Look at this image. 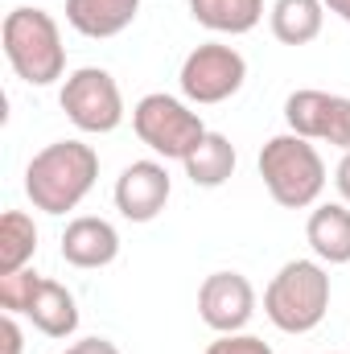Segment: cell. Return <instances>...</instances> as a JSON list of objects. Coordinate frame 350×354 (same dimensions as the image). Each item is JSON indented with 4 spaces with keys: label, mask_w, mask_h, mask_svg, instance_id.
I'll return each mask as SVG.
<instances>
[{
    "label": "cell",
    "mask_w": 350,
    "mask_h": 354,
    "mask_svg": "<svg viewBox=\"0 0 350 354\" xmlns=\"http://www.w3.org/2000/svg\"><path fill=\"white\" fill-rule=\"evenodd\" d=\"M99 177V153L83 140H54L25 165V194L42 214L75 210Z\"/></svg>",
    "instance_id": "obj_1"
},
{
    "label": "cell",
    "mask_w": 350,
    "mask_h": 354,
    "mask_svg": "<svg viewBox=\"0 0 350 354\" xmlns=\"http://www.w3.org/2000/svg\"><path fill=\"white\" fill-rule=\"evenodd\" d=\"M4 41V58L12 66V75L29 87H54L66 75V46H62V29L46 8L21 4L4 17L0 29Z\"/></svg>",
    "instance_id": "obj_2"
},
{
    "label": "cell",
    "mask_w": 350,
    "mask_h": 354,
    "mask_svg": "<svg viewBox=\"0 0 350 354\" xmlns=\"http://www.w3.org/2000/svg\"><path fill=\"white\" fill-rule=\"evenodd\" d=\"M264 313L280 334H313L330 313V268L288 260L264 288Z\"/></svg>",
    "instance_id": "obj_3"
},
{
    "label": "cell",
    "mask_w": 350,
    "mask_h": 354,
    "mask_svg": "<svg viewBox=\"0 0 350 354\" xmlns=\"http://www.w3.org/2000/svg\"><path fill=\"white\" fill-rule=\"evenodd\" d=\"M260 177L264 189L284 210H309L317 206L326 189V161L313 140L297 132H280L260 149Z\"/></svg>",
    "instance_id": "obj_4"
},
{
    "label": "cell",
    "mask_w": 350,
    "mask_h": 354,
    "mask_svg": "<svg viewBox=\"0 0 350 354\" xmlns=\"http://www.w3.org/2000/svg\"><path fill=\"white\" fill-rule=\"evenodd\" d=\"M132 128H136L140 145H149L165 161H185L198 149V140L210 132L185 99L165 95V91H153L132 107Z\"/></svg>",
    "instance_id": "obj_5"
},
{
    "label": "cell",
    "mask_w": 350,
    "mask_h": 354,
    "mask_svg": "<svg viewBox=\"0 0 350 354\" xmlns=\"http://www.w3.org/2000/svg\"><path fill=\"white\" fill-rule=\"evenodd\" d=\"M248 83V58L227 46V41H202L185 54L177 87L185 95V103L194 107H214L227 103L231 95H239Z\"/></svg>",
    "instance_id": "obj_6"
},
{
    "label": "cell",
    "mask_w": 350,
    "mask_h": 354,
    "mask_svg": "<svg viewBox=\"0 0 350 354\" xmlns=\"http://www.w3.org/2000/svg\"><path fill=\"white\" fill-rule=\"evenodd\" d=\"M58 103L66 111V120L87 132V136H107L124 124V95L120 83L103 71V66H79L66 75V83L58 91Z\"/></svg>",
    "instance_id": "obj_7"
},
{
    "label": "cell",
    "mask_w": 350,
    "mask_h": 354,
    "mask_svg": "<svg viewBox=\"0 0 350 354\" xmlns=\"http://www.w3.org/2000/svg\"><path fill=\"white\" fill-rule=\"evenodd\" d=\"M284 124L288 132L313 140V145H334L350 153V99L334 91L301 87L284 99Z\"/></svg>",
    "instance_id": "obj_8"
},
{
    "label": "cell",
    "mask_w": 350,
    "mask_h": 354,
    "mask_svg": "<svg viewBox=\"0 0 350 354\" xmlns=\"http://www.w3.org/2000/svg\"><path fill=\"white\" fill-rule=\"evenodd\" d=\"M198 317L214 334H239L256 317V288L243 272H210L198 288Z\"/></svg>",
    "instance_id": "obj_9"
},
{
    "label": "cell",
    "mask_w": 350,
    "mask_h": 354,
    "mask_svg": "<svg viewBox=\"0 0 350 354\" xmlns=\"http://www.w3.org/2000/svg\"><path fill=\"white\" fill-rule=\"evenodd\" d=\"M174 194V177L165 169V161H132L124 165V174L116 177V210L128 218V223H153L165 202Z\"/></svg>",
    "instance_id": "obj_10"
},
{
    "label": "cell",
    "mask_w": 350,
    "mask_h": 354,
    "mask_svg": "<svg viewBox=\"0 0 350 354\" xmlns=\"http://www.w3.org/2000/svg\"><path fill=\"white\" fill-rule=\"evenodd\" d=\"M120 256V231L99 218V214H79L66 223L62 231V260L71 268H83V272H95V268L116 264Z\"/></svg>",
    "instance_id": "obj_11"
},
{
    "label": "cell",
    "mask_w": 350,
    "mask_h": 354,
    "mask_svg": "<svg viewBox=\"0 0 350 354\" xmlns=\"http://www.w3.org/2000/svg\"><path fill=\"white\" fill-rule=\"evenodd\" d=\"M305 239L313 260L338 268L350 264V206L347 202H322L313 206L309 223H305Z\"/></svg>",
    "instance_id": "obj_12"
},
{
    "label": "cell",
    "mask_w": 350,
    "mask_h": 354,
    "mask_svg": "<svg viewBox=\"0 0 350 354\" xmlns=\"http://www.w3.org/2000/svg\"><path fill=\"white\" fill-rule=\"evenodd\" d=\"M140 12V0H66V25L91 41L120 37Z\"/></svg>",
    "instance_id": "obj_13"
},
{
    "label": "cell",
    "mask_w": 350,
    "mask_h": 354,
    "mask_svg": "<svg viewBox=\"0 0 350 354\" xmlns=\"http://www.w3.org/2000/svg\"><path fill=\"white\" fill-rule=\"evenodd\" d=\"M25 317L46 338H71L79 330V301H75V292L66 284L42 276V288H37V297H33V305H29Z\"/></svg>",
    "instance_id": "obj_14"
},
{
    "label": "cell",
    "mask_w": 350,
    "mask_h": 354,
    "mask_svg": "<svg viewBox=\"0 0 350 354\" xmlns=\"http://www.w3.org/2000/svg\"><path fill=\"white\" fill-rule=\"evenodd\" d=\"M235 165H239V153H235V145H231L223 132H206V136L198 140V149L181 161L185 177H190L194 185H202V189L227 185V181L235 177Z\"/></svg>",
    "instance_id": "obj_15"
},
{
    "label": "cell",
    "mask_w": 350,
    "mask_h": 354,
    "mask_svg": "<svg viewBox=\"0 0 350 354\" xmlns=\"http://www.w3.org/2000/svg\"><path fill=\"white\" fill-rule=\"evenodd\" d=\"M268 25L280 46H309L317 41L326 25V4L322 0H276L268 8Z\"/></svg>",
    "instance_id": "obj_16"
},
{
    "label": "cell",
    "mask_w": 350,
    "mask_h": 354,
    "mask_svg": "<svg viewBox=\"0 0 350 354\" xmlns=\"http://www.w3.org/2000/svg\"><path fill=\"white\" fill-rule=\"evenodd\" d=\"M190 17L210 33L239 37L264 21V0H190Z\"/></svg>",
    "instance_id": "obj_17"
},
{
    "label": "cell",
    "mask_w": 350,
    "mask_h": 354,
    "mask_svg": "<svg viewBox=\"0 0 350 354\" xmlns=\"http://www.w3.org/2000/svg\"><path fill=\"white\" fill-rule=\"evenodd\" d=\"M37 256V223L25 210H8L0 218V276L21 272Z\"/></svg>",
    "instance_id": "obj_18"
},
{
    "label": "cell",
    "mask_w": 350,
    "mask_h": 354,
    "mask_svg": "<svg viewBox=\"0 0 350 354\" xmlns=\"http://www.w3.org/2000/svg\"><path fill=\"white\" fill-rule=\"evenodd\" d=\"M37 288H42V276L33 272V268H21V272H4L0 276V309L4 313H29V305H33V297H37Z\"/></svg>",
    "instance_id": "obj_19"
},
{
    "label": "cell",
    "mask_w": 350,
    "mask_h": 354,
    "mask_svg": "<svg viewBox=\"0 0 350 354\" xmlns=\"http://www.w3.org/2000/svg\"><path fill=\"white\" fill-rule=\"evenodd\" d=\"M202 354H272V346L264 338H256V334L239 330V334H219Z\"/></svg>",
    "instance_id": "obj_20"
},
{
    "label": "cell",
    "mask_w": 350,
    "mask_h": 354,
    "mask_svg": "<svg viewBox=\"0 0 350 354\" xmlns=\"http://www.w3.org/2000/svg\"><path fill=\"white\" fill-rule=\"evenodd\" d=\"M21 351H25V338H21L17 313H4L0 317V354H21Z\"/></svg>",
    "instance_id": "obj_21"
},
{
    "label": "cell",
    "mask_w": 350,
    "mask_h": 354,
    "mask_svg": "<svg viewBox=\"0 0 350 354\" xmlns=\"http://www.w3.org/2000/svg\"><path fill=\"white\" fill-rule=\"evenodd\" d=\"M62 354H120V346L111 338H79L75 346H66Z\"/></svg>",
    "instance_id": "obj_22"
},
{
    "label": "cell",
    "mask_w": 350,
    "mask_h": 354,
    "mask_svg": "<svg viewBox=\"0 0 350 354\" xmlns=\"http://www.w3.org/2000/svg\"><path fill=\"white\" fill-rule=\"evenodd\" d=\"M334 185H338V198L350 206V153H342V161L334 169Z\"/></svg>",
    "instance_id": "obj_23"
},
{
    "label": "cell",
    "mask_w": 350,
    "mask_h": 354,
    "mask_svg": "<svg viewBox=\"0 0 350 354\" xmlns=\"http://www.w3.org/2000/svg\"><path fill=\"white\" fill-rule=\"evenodd\" d=\"M326 4V12H334V17H342L350 25V0H322Z\"/></svg>",
    "instance_id": "obj_24"
}]
</instances>
